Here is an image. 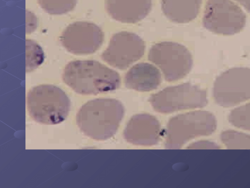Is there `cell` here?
Wrapping results in <instances>:
<instances>
[{"instance_id": "obj_2", "label": "cell", "mask_w": 250, "mask_h": 188, "mask_svg": "<svg viewBox=\"0 0 250 188\" xmlns=\"http://www.w3.org/2000/svg\"><path fill=\"white\" fill-rule=\"evenodd\" d=\"M124 113V107L119 101L97 98L88 101L80 108L76 115V123L86 136L104 141L115 134Z\"/></svg>"}, {"instance_id": "obj_7", "label": "cell", "mask_w": 250, "mask_h": 188, "mask_svg": "<svg viewBox=\"0 0 250 188\" xmlns=\"http://www.w3.org/2000/svg\"><path fill=\"white\" fill-rule=\"evenodd\" d=\"M242 10L230 0H208L203 17V24L217 34L232 35L240 32L246 24Z\"/></svg>"}, {"instance_id": "obj_9", "label": "cell", "mask_w": 250, "mask_h": 188, "mask_svg": "<svg viewBox=\"0 0 250 188\" xmlns=\"http://www.w3.org/2000/svg\"><path fill=\"white\" fill-rule=\"evenodd\" d=\"M145 50V42L140 36L133 32L121 31L112 36L101 57L113 67L125 70L140 59Z\"/></svg>"}, {"instance_id": "obj_19", "label": "cell", "mask_w": 250, "mask_h": 188, "mask_svg": "<svg viewBox=\"0 0 250 188\" xmlns=\"http://www.w3.org/2000/svg\"><path fill=\"white\" fill-rule=\"evenodd\" d=\"M195 149H219V146L215 142L208 141H201L191 144L188 147Z\"/></svg>"}, {"instance_id": "obj_10", "label": "cell", "mask_w": 250, "mask_h": 188, "mask_svg": "<svg viewBox=\"0 0 250 188\" xmlns=\"http://www.w3.org/2000/svg\"><path fill=\"white\" fill-rule=\"evenodd\" d=\"M104 34L96 24L85 21L76 22L68 25L62 32L60 41L69 52L87 55L96 51L102 46Z\"/></svg>"}, {"instance_id": "obj_4", "label": "cell", "mask_w": 250, "mask_h": 188, "mask_svg": "<svg viewBox=\"0 0 250 188\" xmlns=\"http://www.w3.org/2000/svg\"><path fill=\"white\" fill-rule=\"evenodd\" d=\"M216 126L215 116L208 111H195L177 115L167 123L165 147L179 149L191 139L211 134Z\"/></svg>"}, {"instance_id": "obj_6", "label": "cell", "mask_w": 250, "mask_h": 188, "mask_svg": "<svg viewBox=\"0 0 250 188\" xmlns=\"http://www.w3.org/2000/svg\"><path fill=\"white\" fill-rule=\"evenodd\" d=\"M148 58L161 69L165 79L169 82L184 78L193 65L189 51L184 46L173 42L155 44L150 48Z\"/></svg>"}, {"instance_id": "obj_8", "label": "cell", "mask_w": 250, "mask_h": 188, "mask_svg": "<svg viewBox=\"0 0 250 188\" xmlns=\"http://www.w3.org/2000/svg\"><path fill=\"white\" fill-rule=\"evenodd\" d=\"M216 103L224 107L238 105L250 99V69L235 67L222 73L213 87Z\"/></svg>"}, {"instance_id": "obj_3", "label": "cell", "mask_w": 250, "mask_h": 188, "mask_svg": "<svg viewBox=\"0 0 250 188\" xmlns=\"http://www.w3.org/2000/svg\"><path fill=\"white\" fill-rule=\"evenodd\" d=\"M27 108L30 117L35 121L54 125L64 121L70 110V101L60 88L42 84L28 92Z\"/></svg>"}, {"instance_id": "obj_11", "label": "cell", "mask_w": 250, "mask_h": 188, "mask_svg": "<svg viewBox=\"0 0 250 188\" xmlns=\"http://www.w3.org/2000/svg\"><path fill=\"white\" fill-rule=\"evenodd\" d=\"M161 129L159 121L147 114L134 116L125 129L124 136L128 142L135 145L150 146L160 141Z\"/></svg>"}, {"instance_id": "obj_15", "label": "cell", "mask_w": 250, "mask_h": 188, "mask_svg": "<svg viewBox=\"0 0 250 188\" xmlns=\"http://www.w3.org/2000/svg\"><path fill=\"white\" fill-rule=\"evenodd\" d=\"M222 142L228 149H250V135L227 130L220 135Z\"/></svg>"}, {"instance_id": "obj_12", "label": "cell", "mask_w": 250, "mask_h": 188, "mask_svg": "<svg viewBox=\"0 0 250 188\" xmlns=\"http://www.w3.org/2000/svg\"><path fill=\"white\" fill-rule=\"evenodd\" d=\"M108 14L118 22L134 24L150 12L152 0H105Z\"/></svg>"}, {"instance_id": "obj_1", "label": "cell", "mask_w": 250, "mask_h": 188, "mask_svg": "<svg viewBox=\"0 0 250 188\" xmlns=\"http://www.w3.org/2000/svg\"><path fill=\"white\" fill-rule=\"evenodd\" d=\"M63 82L76 93L96 95L119 88V73L96 60H75L69 62L62 73Z\"/></svg>"}, {"instance_id": "obj_13", "label": "cell", "mask_w": 250, "mask_h": 188, "mask_svg": "<svg viewBox=\"0 0 250 188\" xmlns=\"http://www.w3.org/2000/svg\"><path fill=\"white\" fill-rule=\"evenodd\" d=\"M162 81L159 70L148 63H140L132 67L125 76L126 88L139 92H148L157 88Z\"/></svg>"}, {"instance_id": "obj_16", "label": "cell", "mask_w": 250, "mask_h": 188, "mask_svg": "<svg viewBox=\"0 0 250 188\" xmlns=\"http://www.w3.org/2000/svg\"><path fill=\"white\" fill-rule=\"evenodd\" d=\"M26 71L34 70L42 64L44 53L42 48L35 41L26 40Z\"/></svg>"}, {"instance_id": "obj_18", "label": "cell", "mask_w": 250, "mask_h": 188, "mask_svg": "<svg viewBox=\"0 0 250 188\" xmlns=\"http://www.w3.org/2000/svg\"><path fill=\"white\" fill-rule=\"evenodd\" d=\"M228 119L234 126L250 131V102L232 110Z\"/></svg>"}, {"instance_id": "obj_14", "label": "cell", "mask_w": 250, "mask_h": 188, "mask_svg": "<svg viewBox=\"0 0 250 188\" xmlns=\"http://www.w3.org/2000/svg\"><path fill=\"white\" fill-rule=\"evenodd\" d=\"M202 0H162L165 15L176 23L184 24L194 20L200 11Z\"/></svg>"}, {"instance_id": "obj_5", "label": "cell", "mask_w": 250, "mask_h": 188, "mask_svg": "<svg viewBox=\"0 0 250 188\" xmlns=\"http://www.w3.org/2000/svg\"><path fill=\"white\" fill-rule=\"evenodd\" d=\"M149 101L157 112L169 113L203 107L207 104L208 99L206 90L190 83H185L165 88L152 94Z\"/></svg>"}, {"instance_id": "obj_17", "label": "cell", "mask_w": 250, "mask_h": 188, "mask_svg": "<svg viewBox=\"0 0 250 188\" xmlns=\"http://www.w3.org/2000/svg\"><path fill=\"white\" fill-rule=\"evenodd\" d=\"M78 0H38L41 8L52 15H61L72 11Z\"/></svg>"}, {"instance_id": "obj_20", "label": "cell", "mask_w": 250, "mask_h": 188, "mask_svg": "<svg viewBox=\"0 0 250 188\" xmlns=\"http://www.w3.org/2000/svg\"><path fill=\"white\" fill-rule=\"evenodd\" d=\"M250 13V0H235Z\"/></svg>"}]
</instances>
